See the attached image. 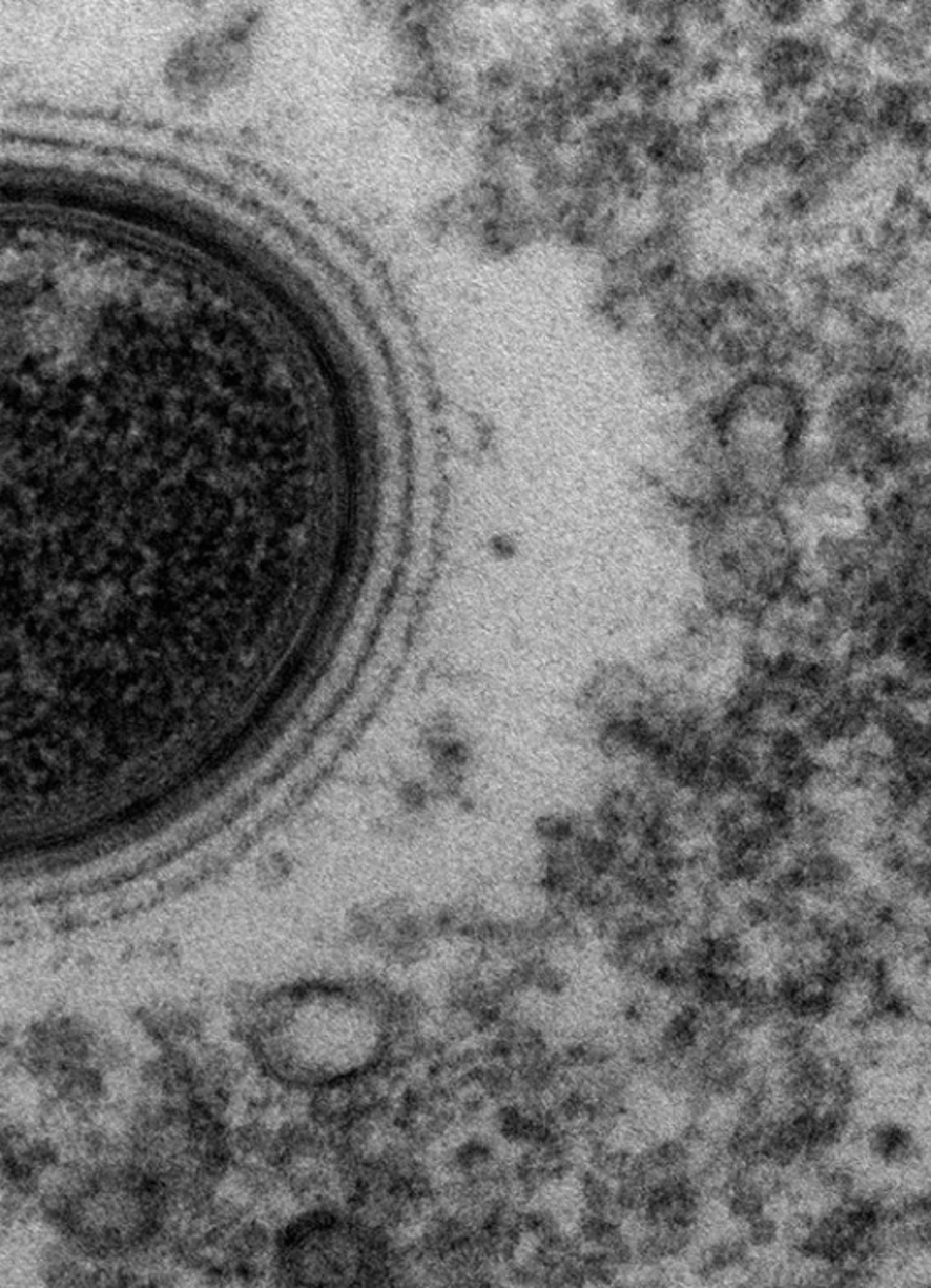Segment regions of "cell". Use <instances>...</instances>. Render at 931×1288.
Segmentation results:
<instances>
[{
  "mask_svg": "<svg viewBox=\"0 0 931 1288\" xmlns=\"http://www.w3.org/2000/svg\"><path fill=\"white\" fill-rule=\"evenodd\" d=\"M746 1225H748V1228H746V1234H744V1238H746V1242L749 1243V1247L751 1248L771 1247V1245L779 1242V1238H781V1227H779V1223H777L773 1218H769V1215H759V1218H756L753 1221H749V1223H746Z\"/></svg>",
  "mask_w": 931,
  "mask_h": 1288,
  "instance_id": "cell-1",
  "label": "cell"
}]
</instances>
